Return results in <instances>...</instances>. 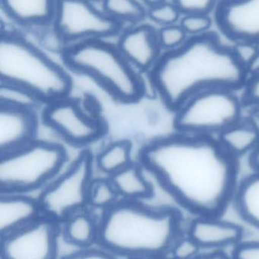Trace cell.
Masks as SVG:
<instances>
[{
    "mask_svg": "<svg viewBox=\"0 0 259 259\" xmlns=\"http://www.w3.org/2000/svg\"><path fill=\"white\" fill-rule=\"evenodd\" d=\"M142 166L179 204L197 217L219 218L234 198L239 164L218 140L177 133L140 152Z\"/></svg>",
    "mask_w": 259,
    "mask_h": 259,
    "instance_id": "cell-1",
    "label": "cell"
},
{
    "mask_svg": "<svg viewBox=\"0 0 259 259\" xmlns=\"http://www.w3.org/2000/svg\"><path fill=\"white\" fill-rule=\"evenodd\" d=\"M247 75L232 49L210 33L191 37L177 49L166 51L150 71L154 90L175 112L201 92L241 89Z\"/></svg>",
    "mask_w": 259,
    "mask_h": 259,
    "instance_id": "cell-2",
    "label": "cell"
},
{
    "mask_svg": "<svg viewBox=\"0 0 259 259\" xmlns=\"http://www.w3.org/2000/svg\"><path fill=\"white\" fill-rule=\"evenodd\" d=\"M180 237L181 217L177 210L135 201L107 209L98 234L107 251L128 257L166 255Z\"/></svg>",
    "mask_w": 259,
    "mask_h": 259,
    "instance_id": "cell-3",
    "label": "cell"
},
{
    "mask_svg": "<svg viewBox=\"0 0 259 259\" xmlns=\"http://www.w3.org/2000/svg\"><path fill=\"white\" fill-rule=\"evenodd\" d=\"M0 82L22 88L51 104L68 98L72 82L67 72L37 47L15 32H2Z\"/></svg>",
    "mask_w": 259,
    "mask_h": 259,
    "instance_id": "cell-4",
    "label": "cell"
},
{
    "mask_svg": "<svg viewBox=\"0 0 259 259\" xmlns=\"http://www.w3.org/2000/svg\"><path fill=\"white\" fill-rule=\"evenodd\" d=\"M66 66L93 78L115 99L130 104L145 94L143 78L117 47L103 40L78 42L63 52Z\"/></svg>",
    "mask_w": 259,
    "mask_h": 259,
    "instance_id": "cell-5",
    "label": "cell"
},
{
    "mask_svg": "<svg viewBox=\"0 0 259 259\" xmlns=\"http://www.w3.org/2000/svg\"><path fill=\"white\" fill-rule=\"evenodd\" d=\"M67 158L63 145L37 139L0 155L1 193L20 194L40 187L60 172Z\"/></svg>",
    "mask_w": 259,
    "mask_h": 259,
    "instance_id": "cell-6",
    "label": "cell"
},
{
    "mask_svg": "<svg viewBox=\"0 0 259 259\" xmlns=\"http://www.w3.org/2000/svg\"><path fill=\"white\" fill-rule=\"evenodd\" d=\"M242 103L234 92L206 91L195 95L176 112L174 126L177 133L211 137L241 121Z\"/></svg>",
    "mask_w": 259,
    "mask_h": 259,
    "instance_id": "cell-7",
    "label": "cell"
},
{
    "mask_svg": "<svg viewBox=\"0 0 259 259\" xmlns=\"http://www.w3.org/2000/svg\"><path fill=\"white\" fill-rule=\"evenodd\" d=\"M93 157L83 150L69 169L42 192L39 207L53 220H61L89 202L92 181Z\"/></svg>",
    "mask_w": 259,
    "mask_h": 259,
    "instance_id": "cell-8",
    "label": "cell"
},
{
    "mask_svg": "<svg viewBox=\"0 0 259 259\" xmlns=\"http://www.w3.org/2000/svg\"><path fill=\"white\" fill-rule=\"evenodd\" d=\"M53 27L65 44L103 40L122 30V23L89 2H56Z\"/></svg>",
    "mask_w": 259,
    "mask_h": 259,
    "instance_id": "cell-9",
    "label": "cell"
},
{
    "mask_svg": "<svg viewBox=\"0 0 259 259\" xmlns=\"http://www.w3.org/2000/svg\"><path fill=\"white\" fill-rule=\"evenodd\" d=\"M42 117L48 126L75 146L92 143L105 133L104 122L88 113L75 99L66 98L48 104Z\"/></svg>",
    "mask_w": 259,
    "mask_h": 259,
    "instance_id": "cell-10",
    "label": "cell"
},
{
    "mask_svg": "<svg viewBox=\"0 0 259 259\" xmlns=\"http://www.w3.org/2000/svg\"><path fill=\"white\" fill-rule=\"evenodd\" d=\"M2 237V259H56L58 230L53 220L37 219Z\"/></svg>",
    "mask_w": 259,
    "mask_h": 259,
    "instance_id": "cell-11",
    "label": "cell"
},
{
    "mask_svg": "<svg viewBox=\"0 0 259 259\" xmlns=\"http://www.w3.org/2000/svg\"><path fill=\"white\" fill-rule=\"evenodd\" d=\"M215 19L229 38L259 45V0L220 3Z\"/></svg>",
    "mask_w": 259,
    "mask_h": 259,
    "instance_id": "cell-12",
    "label": "cell"
},
{
    "mask_svg": "<svg viewBox=\"0 0 259 259\" xmlns=\"http://www.w3.org/2000/svg\"><path fill=\"white\" fill-rule=\"evenodd\" d=\"M117 48L135 69L151 71L161 57L157 31L149 25H140L124 31Z\"/></svg>",
    "mask_w": 259,
    "mask_h": 259,
    "instance_id": "cell-13",
    "label": "cell"
},
{
    "mask_svg": "<svg viewBox=\"0 0 259 259\" xmlns=\"http://www.w3.org/2000/svg\"><path fill=\"white\" fill-rule=\"evenodd\" d=\"M37 116L36 110L0 105V155L36 140Z\"/></svg>",
    "mask_w": 259,
    "mask_h": 259,
    "instance_id": "cell-14",
    "label": "cell"
},
{
    "mask_svg": "<svg viewBox=\"0 0 259 259\" xmlns=\"http://www.w3.org/2000/svg\"><path fill=\"white\" fill-rule=\"evenodd\" d=\"M188 235L200 248L217 249L240 243L244 230L238 224L219 218L197 217L191 222Z\"/></svg>",
    "mask_w": 259,
    "mask_h": 259,
    "instance_id": "cell-15",
    "label": "cell"
},
{
    "mask_svg": "<svg viewBox=\"0 0 259 259\" xmlns=\"http://www.w3.org/2000/svg\"><path fill=\"white\" fill-rule=\"evenodd\" d=\"M1 10L12 21L25 28H47L54 23L56 2L46 0H4Z\"/></svg>",
    "mask_w": 259,
    "mask_h": 259,
    "instance_id": "cell-16",
    "label": "cell"
},
{
    "mask_svg": "<svg viewBox=\"0 0 259 259\" xmlns=\"http://www.w3.org/2000/svg\"><path fill=\"white\" fill-rule=\"evenodd\" d=\"M39 204L19 194L1 193L0 233L10 234L37 220Z\"/></svg>",
    "mask_w": 259,
    "mask_h": 259,
    "instance_id": "cell-17",
    "label": "cell"
},
{
    "mask_svg": "<svg viewBox=\"0 0 259 259\" xmlns=\"http://www.w3.org/2000/svg\"><path fill=\"white\" fill-rule=\"evenodd\" d=\"M110 182L118 195L127 201L149 198L152 195L153 186L147 178L142 165L133 164L110 176Z\"/></svg>",
    "mask_w": 259,
    "mask_h": 259,
    "instance_id": "cell-18",
    "label": "cell"
},
{
    "mask_svg": "<svg viewBox=\"0 0 259 259\" xmlns=\"http://www.w3.org/2000/svg\"><path fill=\"white\" fill-rule=\"evenodd\" d=\"M218 142L227 153L236 157L251 154L259 143V127L253 122H240L224 130Z\"/></svg>",
    "mask_w": 259,
    "mask_h": 259,
    "instance_id": "cell-19",
    "label": "cell"
},
{
    "mask_svg": "<svg viewBox=\"0 0 259 259\" xmlns=\"http://www.w3.org/2000/svg\"><path fill=\"white\" fill-rule=\"evenodd\" d=\"M233 199L241 218L259 229V171L241 181Z\"/></svg>",
    "mask_w": 259,
    "mask_h": 259,
    "instance_id": "cell-20",
    "label": "cell"
},
{
    "mask_svg": "<svg viewBox=\"0 0 259 259\" xmlns=\"http://www.w3.org/2000/svg\"><path fill=\"white\" fill-rule=\"evenodd\" d=\"M132 148L133 145L128 140L113 142L97 156L98 168L110 176L119 172L131 164Z\"/></svg>",
    "mask_w": 259,
    "mask_h": 259,
    "instance_id": "cell-21",
    "label": "cell"
},
{
    "mask_svg": "<svg viewBox=\"0 0 259 259\" xmlns=\"http://www.w3.org/2000/svg\"><path fill=\"white\" fill-rule=\"evenodd\" d=\"M64 233L66 239L72 245L88 248L98 238V230L90 215L78 213L69 217Z\"/></svg>",
    "mask_w": 259,
    "mask_h": 259,
    "instance_id": "cell-22",
    "label": "cell"
},
{
    "mask_svg": "<svg viewBox=\"0 0 259 259\" xmlns=\"http://www.w3.org/2000/svg\"><path fill=\"white\" fill-rule=\"evenodd\" d=\"M104 11L106 14L118 21L123 22H141L148 16V10L136 1L113 0L104 2Z\"/></svg>",
    "mask_w": 259,
    "mask_h": 259,
    "instance_id": "cell-23",
    "label": "cell"
},
{
    "mask_svg": "<svg viewBox=\"0 0 259 259\" xmlns=\"http://www.w3.org/2000/svg\"><path fill=\"white\" fill-rule=\"evenodd\" d=\"M43 103L22 88L0 82V105L36 110Z\"/></svg>",
    "mask_w": 259,
    "mask_h": 259,
    "instance_id": "cell-24",
    "label": "cell"
},
{
    "mask_svg": "<svg viewBox=\"0 0 259 259\" xmlns=\"http://www.w3.org/2000/svg\"><path fill=\"white\" fill-rule=\"evenodd\" d=\"M118 196L110 180H93L89 189V202L94 207L108 209L116 204Z\"/></svg>",
    "mask_w": 259,
    "mask_h": 259,
    "instance_id": "cell-25",
    "label": "cell"
},
{
    "mask_svg": "<svg viewBox=\"0 0 259 259\" xmlns=\"http://www.w3.org/2000/svg\"><path fill=\"white\" fill-rule=\"evenodd\" d=\"M148 16L155 23L163 27L176 25L181 13L174 2L150 3Z\"/></svg>",
    "mask_w": 259,
    "mask_h": 259,
    "instance_id": "cell-26",
    "label": "cell"
},
{
    "mask_svg": "<svg viewBox=\"0 0 259 259\" xmlns=\"http://www.w3.org/2000/svg\"><path fill=\"white\" fill-rule=\"evenodd\" d=\"M157 34L160 47L167 51L177 49L188 40V34L180 25L162 27L157 31Z\"/></svg>",
    "mask_w": 259,
    "mask_h": 259,
    "instance_id": "cell-27",
    "label": "cell"
},
{
    "mask_svg": "<svg viewBox=\"0 0 259 259\" xmlns=\"http://www.w3.org/2000/svg\"><path fill=\"white\" fill-rule=\"evenodd\" d=\"M212 21L210 16L206 15H193L184 16L180 21V26L186 34L192 37L207 34V31L211 27Z\"/></svg>",
    "mask_w": 259,
    "mask_h": 259,
    "instance_id": "cell-28",
    "label": "cell"
},
{
    "mask_svg": "<svg viewBox=\"0 0 259 259\" xmlns=\"http://www.w3.org/2000/svg\"><path fill=\"white\" fill-rule=\"evenodd\" d=\"M179 11L184 16L206 15L209 16L216 10L218 4L210 0H190V1H175L174 2Z\"/></svg>",
    "mask_w": 259,
    "mask_h": 259,
    "instance_id": "cell-29",
    "label": "cell"
},
{
    "mask_svg": "<svg viewBox=\"0 0 259 259\" xmlns=\"http://www.w3.org/2000/svg\"><path fill=\"white\" fill-rule=\"evenodd\" d=\"M199 245L188 235L180 237L172 246V257L174 259H194L199 255Z\"/></svg>",
    "mask_w": 259,
    "mask_h": 259,
    "instance_id": "cell-30",
    "label": "cell"
},
{
    "mask_svg": "<svg viewBox=\"0 0 259 259\" xmlns=\"http://www.w3.org/2000/svg\"><path fill=\"white\" fill-rule=\"evenodd\" d=\"M232 51L236 60L246 69L259 52V48L255 44L239 42L233 47Z\"/></svg>",
    "mask_w": 259,
    "mask_h": 259,
    "instance_id": "cell-31",
    "label": "cell"
},
{
    "mask_svg": "<svg viewBox=\"0 0 259 259\" xmlns=\"http://www.w3.org/2000/svg\"><path fill=\"white\" fill-rule=\"evenodd\" d=\"M232 259H259V241L245 242L235 245Z\"/></svg>",
    "mask_w": 259,
    "mask_h": 259,
    "instance_id": "cell-32",
    "label": "cell"
},
{
    "mask_svg": "<svg viewBox=\"0 0 259 259\" xmlns=\"http://www.w3.org/2000/svg\"><path fill=\"white\" fill-rule=\"evenodd\" d=\"M243 101L259 113V75L251 76L247 81Z\"/></svg>",
    "mask_w": 259,
    "mask_h": 259,
    "instance_id": "cell-33",
    "label": "cell"
},
{
    "mask_svg": "<svg viewBox=\"0 0 259 259\" xmlns=\"http://www.w3.org/2000/svg\"><path fill=\"white\" fill-rule=\"evenodd\" d=\"M63 259H116L107 251L98 249H84L66 255Z\"/></svg>",
    "mask_w": 259,
    "mask_h": 259,
    "instance_id": "cell-34",
    "label": "cell"
},
{
    "mask_svg": "<svg viewBox=\"0 0 259 259\" xmlns=\"http://www.w3.org/2000/svg\"><path fill=\"white\" fill-rule=\"evenodd\" d=\"M194 259H232V257H229L224 251L215 250L211 252L200 254Z\"/></svg>",
    "mask_w": 259,
    "mask_h": 259,
    "instance_id": "cell-35",
    "label": "cell"
},
{
    "mask_svg": "<svg viewBox=\"0 0 259 259\" xmlns=\"http://www.w3.org/2000/svg\"><path fill=\"white\" fill-rule=\"evenodd\" d=\"M247 72L251 76L259 75V52L246 68Z\"/></svg>",
    "mask_w": 259,
    "mask_h": 259,
    "instance_id": "cell-36",
    "label": "cell"
},
{
    "mask_svg": "<svg viewBox=\"0 0 259 259\" xmlns=\"http://www.w3.org/2000/svg\"><path fill=\"white\" fill-rule=\"evenodd\" d=\"M249 164L254 171H259V143L255 149L250 154Z\"/></svg>",
    "mask_w": 259,
    "mask_h": 259,
    "instance_id": "cell-37",
    "label": "cell"
},
{
    "mask_svg": "<svg viewBox=\"0 0 259 259\" xmlns=\"http://www.w3.org/2000/svg\"><path fill=\"white\" fill-rule=\"evenodd\" d=\"M128 259H174L172 257H166V255L163 256H140V257H128Z\"/></svg>",
    "mask_w": 259,
    "mask_h": 259,
    "instance_id": "cell-38",
    "label": "cell"
}]
</instances>
